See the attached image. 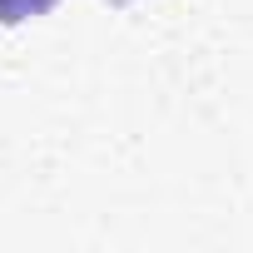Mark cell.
Wrapping results in <instances>:
<instances>
[{
    "mask_svg": "<svg viewBox=\"0 0 253 253\" xmlns=\"http://www.w3.org/2000/svg\"><path fill=\"white\" fill-rule=\"evenodd\" d=\"M55 0H0V20H30V15H45Z\"/></svg>",
    "mask_w": 253,
    "mask_h": 253,
    "instance_id": "cell-1",
    "label": "cell"
}]
</instances>
